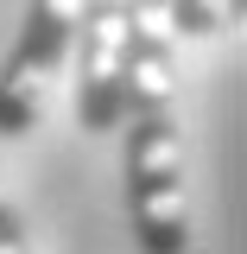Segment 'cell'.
<instances>
[{"mask_svg":"<svg viewBox=\"0 0 247 254\" xmlns=\"http://www.w3.org/2000/svg\"><path fill=\"white\" fill-rule=\"evenodd\" d=\"M127 222L140 254H184L190 248V203H184V140L171 108L127 121Z\"/></svg>","mask_w":247,"mask_h":254,"instance_id":"cell-1","label":"cell"},{"mask_svg":"<svg viewBox=\"0 0 247 254\" xmlns=\"http://www.w3.org/2000/svg\"><path fill=\"white\" fill-rule=\"evenodd\" d=\"M70 38H76V6H63V0H32L26 6L19 38L0 64V140H19L38 127L51 76L70 58Z\"/></svg>","mask_w":247,"mask_h":254,"instance_id":"cell-2","label":"cell"},{"mask_svg":"<svg viewBox=\"0 0 247 254\" xmlns=\"http://www.w3.org/2000/svg\"><path fill=\"white\" fill-rule=\"evenodd\" d=\"M133 13L140 6H114V0H95L76 13V127L83 133H108V127L127 121L121 70H127Z\"/></svg>","mask_w":247,"mask_h":254,"instance_id":"cell-3","label":"cell"},{"mask_svg":"<svg viewBox=\"0 0 247 254\" xmlns=\"http://www.w3.org/2000/svg\"><path fill=\"white\" fill-rule=\"evenodd\" d=\"M171 95H178L171 38H165V26H146V13H133V32H127V70H121V108H127V121H133V115L171 108Z\"/></svg>","mask_w":247,"mask_h":254,"instance_id":"cell-4","label":"cell"},{"mask_svg":"<svg viewBox=\"0 0 247 254\" xmlns=\"http://www.w3.org/2000/svg\"><path fill=\"white\" fill-rule=\"evenodd\" d=\"M222 19H228L222 6H197V0H178V6H171V26L178 32H216Z\"/></svg>","mask_w":247,"mask_h":254,"instance_id":"cell-5","label":"cell"},{"mask_svg":"<svg viewBox=\"0 0 247 254\" xmlns=\"http://www.w3.org/2000/svg\"><path fill=\"white\" fill-rule=\"evenodd\" d=\"M0 254H32V242H26V210H13V203H0Z\"/></svg>","mask_w":247,"mask_h":254,"instance_id":"cell-6","label":"cell"}]
</instances>
